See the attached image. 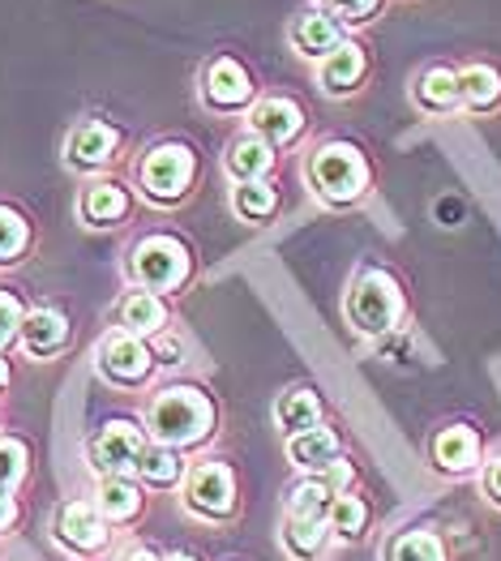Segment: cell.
Here are the masks:
<instances>
[{"instance_id": "cell-1", "label": "cell", "mask_w": 501, "mask_h": 561, "mask_svg": "<svg viewBox=\"0 0 501 561\" xmlns=\"http://www.w3.org/2000/svg\"><path fill=\"white\" fill-rule=\"evenodd\" d=\"M215 399L202 386H168L159 390V399L146 408V428L150 442L172 446V450H193L202 442H210L215 433Z\"/></svg>"}, {"instance_id": "cell-2", "label": "cell", "mask_w": 501, "mask_h": 561, "mask_svg": "<svg viewBox=\"0 0 501 561\" xmlns=\"http://www.w3.org/2000/svg\"><path fill=\"white\" fill-rule=\"evenodd\" d=\"M305 176L326 206L343 210V206H356L373 185V172H368V159L352 146V141H321L318 150L309 154L305 163Z\"/></svg>"}, {"instance_id": "cell-3", "label": "cell", "mask_w": 501, "mask_h": 561, "mask_svg": "<svg viewBox=\"0 0 501 561\" xmlns=\"http://www.w3.org/2000/svg\"><path fill=\"white\" fill-rule=\"evenodd\" d=\"M343 313H348V322L361 330L365 339H382V334H395V330L403 327L408 300H403V287H399V279L390 271L368 266L348 287Z\"/></svg>"}, {"instance_id": "cell-4", "label": "cell", "mask_w": 501, "mask_h": 561, "mask_svg": "<svg viewBox=\"0 0 501 561\" xmlns=\"http://www.w3.org/2000/svg\"><path fill=\"white\" fill-rule=\"evenodd\" d=\"M197 176V154L184 141H159L137 163V185L155 206H177Z\"/></svg>"}, {"instance_id": "cell-5", "label": "cell", "mask_w": 501, "mask_h": 561, "mask_svg": "<svg viewBox=\"0 0 501 561\" xmlns=\"http://www.w3.org/2000/svg\"><path fill=\"white\" fill-rule=\"evenodd\" d=\"M129 271L146 291H181L193 275V257L177 236H146L129 257Z\"/></svg>"}, {"instance_id": "cell-6", "label": "cell", "mask_w": 501, "mask_h": 561, "mask_svg": "<svg viewBox=\"0 0 501 561\" xmlns=\"http://www.w3.org/2000/svg\"><path fill=\"white\" fill-rule=\"evenodd\" d=\"M184 506L197 518H210V523L231 518L236 515V471L219 459L193 463L184 471Z\"/></svg>"}, {"instance_id": "cell-7", "label": "cell", "mask_w": 501, "mask_h": 561, "mask_svg": "<svg viewBox=\"0 0 501 561\" xmlns=\"http://www.w3.org/2000/svg\"><path fill=\"white\" fill-rule=\"evenodd\" d=\"M150 369H155V352L137 334L116 330V334H107L99 343V374L107 377L112 386H141L150 377Z\"/></svg>"}, {"instance_id": "cell-8", "label": "cell", "mask_w": 501, "mask_h": 561, "mask_svg": "<svg viewBox=\"0 0 501 561\" xmlns=\"http://www.w3.org/2000/svg\"><path fill=\"white\" fill-rule=\"evenodd\" d=\"M253 78L236 56H215L202 73V99L210 112H240L253 107Z\"/></svg>"}, {"instance_id": "cell-9", "label": "cell", "mask_w": 501, "mask_h": 561, "mask_svg": "<svg viewBox=\"0 0 501 561\" xmlns=\"http://www.w3.org/2000/svg\"><path fill=\"white\" fill-rule=\"evenodd\" d=\"M141 450H146V437H141V428L134 421L103 424V433L91 442V459L103 476H129V471H137Z\"/></svg>"}, {"instance_id": "cell-10", "label": "cell", "mask_w": 501, "mask_h": 561, "mask_svg": "<svg viewBox=\"0 0 501 561\" xmlns=\"http://www.w3.org/2000/svg\"><path fill=\"white\" fill-rule=\"evenodd\" d=\"M249 134L266 141V146H292V141L305 134V107L292 103V99H258L249 107Z\"/></svg>"}, {"instance_id": "cell-11", "label": "cell", "mask_w": 501, "mask_h": 561, "mask_svg": "<svg viewBox=\"0 0 501 561\" xmlns=\"http://www.w3.org/2000/svg\"><path fill=\"white\" fill-rule=\"evenodd\" d=\"M56 540L73 553H99L107 545V518L94 502H65L56 515Z\"/></svg>"}, {"instance_id": "cell-12", "label": "cell", "mask_w": 501, "mask_h": 561, "mask_svg": "<svg viewBox=\"0 0 501 561\" xmlns=\"http://www.w3.org/2000/svg\"><path fill=\"white\" fill-rule=\"evenodd\" d=\"M116 146H121V134H116L112 125L87 121V125H78V129L69 134L65 159H69V168H78V172H94V168H107V163L116 159Z\"/></svg>"}, {"instance_id": "cell-13", "label": "cell", "mask_w": 501, "mask_h": 561, "mask_svg": "<svg viewBox=\"0 0 501 561\" xmlns=\"http://www.w3.org/2000/svg\"><path fill=\"white\" fill-rule=\"evenodd\" d=\"M480 459H485V442L471 424H451L433 437V463L446 476H467L480 468Z\"/></svg>"}, {"instance_id": "cell-14", "label": "cell", "mask_w": 501, "mask_h": 561, "mask_svg": "<svg viewBox=\"0 0 501 561\" xmlns=\"http://www.w3.org/2000/svg\"><path fill=\"white\" fill-rule=\"evenodd\" d=\"M365 73H368V51L361 44H352V39H343V44L321 60L318 82L326 94H352V91H361Z\"/></svg>"}, {"instance_id": "cell-15", "label": "cell", "mask_w": 501, "mask_h": 561, "mask_svg": "<svg viewBox=\"0 0 501 561\" xmlns=\"http://www.w3.org/2000/svg\"><path fill=\"white\" fill-rule=\"evenodd\" d=\"M292 44L309 60H326L334 47L343 44V22L334 13H326V9H309V13H300L292 22Z\"/></svg>"}, {"instance_id": "cell-16", "label": "cell", "mask_w": 501, "mask_h": 561, "mask_svg": "<svg viewBox=\"0 0 501 561\" xmlns=\"http://www.w3.org/2000/svg\"><path fill=\"white\" fill-rule=\"evenodd\" d=\"M411 99H415V107H420V112H429V116H451V112L463 107L458 73L455 69H446V65H429V69L415 78Z\"/></svg>"}, {"instance_id": "cell-17", "label": "cell", "mask_w": 501, "mask_h": 561, "mask_svg": "<svg viewBox=\"0 0 501 561\" xmlns=\"http://www.w3.org/2000/svg\"><path fill=\"white\" fill-rule=\"evenodd\" d=\"M116 327L137 339H150V334H163L168 330V305L155 296V291H129L121 305H116Z\"/></svg>"}, {"instance_id": "cell-18", "label": "cell", "mask_w": 501, "mask_h": 561, "mask_svg": "<svg viewBox=\"0 0 501 561\" xmlns=\"http://www.w3.org/2000/svg\"><path fill=\"white\" fill-rule=\"evenodd\" d=\"M339 450H343V442H339V433L334 428H309V433H296V437H287V459L296 463L300 471H309V476H318L326 471L334 459H339Z\"/></svg>"}, {"instance_id": "cell-19", "label": "cell", "mask_w": 501, "mask_h": 561, "mask_svg": "<svg viewBox=\"0 0 501 561\" xmlns=\"http://www.w3.org/2000/svg\"><path fill=\"white\" fill-rule=\"evenodd\" d=\"M274 424L283 437H296V433H309L321 424V399L309 390V386H292L278 394L274 403Z\"/></svg>"}, {"instance_id": "cell-20", "label": "cell", "mask_w": 501, "mask_h": 561, "mask_svg": "<svg viewBox=\"0 0 501 561\" xmlns=\"http://www.w3.org/2000/svg\"><path fill=\"white\" fill-rule=\"evenodd\" d=\"M22 343L31 356H56L69 343V322L56 309H35L22 318Z\"/></svg>"}, {"instance_id": "cell-21", "label": "cell", "mask_w": 501, "mask_h": 561, "mask_svg": "<svg viewBox=\"0 0 501 561\" xmlns=\"http://www.w3.org/2000/svg\"><path fill=\"white\" fill-rule=\"evenodd\" d=\"M458 94H463L467 112L489 116L501 107V73L493 65H467V69H458Z\"/></svg>"}, {"instance_id": "cell-22", "label": "cell", "mask_w": 501, "mask_h": 561, "mask_svg": "<svg viewBox=\"0 0 501 561\" xmlns=\"http://www.w3.org/2000/svg\"><path fill=\"white\" fill-rule=\"evenodd\" d=\"M271 168H274V146H266L258 134H244V138L231 141L228 172L236 176V185H244V181H266Z\"/></svg>"}, {"instance_id": "cell-23", "label": "cell", "mask_w": 501, "mask_h": 561, "mask_svg": "<svg viewBox=\"0 0 501 561\" xmlns=\"http://www.w3.org/2000/svg\"><path fill=\"white\" fill-rule=\"evenodd\" d=\"M283 553L296 561H318L330 545L326 518H283Z\"/></svg>"}, {"instance_id": "cell-24", "label": "cell", "mask_w": 501, "mask_h": 561, "mask_svg": "<svg viewBox=\"0 0 501 561\" xmlns=\"http://www.w3.org/2000/svg\"><path fill=\"white\" fill-rule=\"evenodd\" d=\"M94 506H99V515L112 518V523H129V518L141 515V489L129 476H103L99 493H94Z\"/></svg>"}, {"instance_id": "cell-25", "label": "cell", "mask_w": 501, "mask_h": 561, "mask_svg": "<svg viewBox=\"0 0 501 561\" xmlns=\"http://www.w3.org/2000/svg\"><path fill=\"white\" fill-rule=\"evenodd\" d=\"M129 215V193L116 181H103V185H91L82 193V219L91 228H112Z\"/></svg>"}, {"instance_id": "cell-26", "label": "cell", "mask_w": 501, "mask_h": 561, "mask_svg": "<svg viewBox=\"0 0 501 561\" xmlns=\"http://www.w3.org/2000/svg\"><path fill=\"white\" fill-rule=\"evenodd\" d=\"M184 471H189V463L181 459V450L159 446V442H150L141 450V459H137V476L150 489H177V484H184Z\"/></svg>"}, {"instance_id": "cell-27", "label": "cell", "mask_w": 501, "mask_h": 561, "mask_svg": "<svg viewBox=\"0 0 501 561\" xmlns=\"http://www.w3.org/2000/svg\"><path fill=\"white\" fill-rule=\"evenodd\" d=\"M382 561H451V558H446V545H442L437 531L411 527V531H399V536L386 540Z\"/></svg>"}, {"instance_id": "cell-28", "label": "cell", "mask_w": 501, "mask_h": 561, "mask_svg": "<svg viewBox=\"0 0 501 561\" xmlns=\"http://www.w3.org/2000/svg\"><path fill=\"white\" fill-rule=\"evenodd\" d=\"M231 210L244 224H271L278 215V188L271 181H244L231 188Z\"/></svg>"}, {"instance_id": "cell-29", "label": "cell", "mask_w": 501, "mask_h": 561, "mask_svg": "<svg viewBox=\"0 0 501 561\" xmlns=\"http://www.w3.org/2000/svg\"><path fill=\"white\" fill-rule=\"evenodd\" d=\"M326 527H330L339 540H361V536H365V527H368L365 497H356V493L334 497V502H330V511H326Z\"/></svg>"}, {"instance_id": "cell-30", "label": "cell", "mask_w": 501, "mask_h": 561, "mask_svg": "<svg viewBox=\"0 0 501 561\" xmlns=\"http://www.w3.org/2000/svg\"><path fill=\"white\" fill-rule=\"evenodd\" d=\"M330 502H334V493L321 484L318 476H305L287 489V518H326Z\"/></svg>"}, {"instance_id": "cell-31", "label": "cell", "mask_w": 501, "mask_h": 561, "mask_svg": "<svg viewBox=\"0 0 501 561\" xmlns=\"http://www.w3.org/2000/svg\"><path fill=\"white\" fill-rule=\"evenodd\" d=\"M26 244H31V228H26V219H22L18 210L0 206V266L18 262V257L26 253Z\"/></svg>"}, {"instance_id": "cell-32", "label": "cell", "mask_w": 501, "mask_h": 561, "mask_svg": "<svg viewBox=\"0 0 501 561\" xmlns=\"http://www.w3.org/2000/svg\"><path fill=\"white\" fill-rule=\"evenodd\" d=\"M326 13H334L343 26H361V22H373L382 13L386 0H321Z\"/></svg>"}, {"instance_id": "cell-33", "label": "cell", "mask_w": 501, "mask_h": 561, "mask_svg": "<svg viewBox=\"0 0 501 561\" xmlns=\"http://www.w3.org/2000/svg\"><path fill=\"white\" fill-rule=\"evenodd\" d=\"M26 476V446L13 437H0V489L9 493Z\"/></svg>"}, {"instance_id": "cell-34", "label": "cell", "mask_w": 501, "mask_h": 561, "mask_svg": "<svg viewBox=\"0 0 501 561\" xmlns=\"http://www.w3.org/2000/svg\"><path fill=\"white\" fill-rule=\"evenodd\" d=\"M22 305H18V296H9V291H0V347H9L18 334H22Z\"/></svg>"}, {"instance_id": "cell-35", "label": "cell", "mask_w": 501, "mask_h": 561, "mask_svg": "<svg viewBox=\"0 0 501 561\" xmlns=\"http://www.w3.org/2000/svg\"><path fill=\"white\" fill-rule=\"evenodd\" d=\"M318 480L326 484V489H330V493H334V497H343V493H352V484H356V468H352V463L339 455L330 468L318 471Z\"/></svg>"}, {"instance_id": "cell-36", "label": "cell", "mask_w": 501, "mask_h": 561, "mask_svg": "<svg viewBox=\"0 0 501 561\" xmlns=\"http://www.w3.org/2000/svg\"><path fill=\"white\" fill-rule=\"evenodd\" d=\"M480 484H485L489 502H493V506H501V455L485 463V471H480Z\"/></svg>"}, {"instance_id": "cell-37", "label": "cell", "mask_w": 501, "mask_h": 561, "mask_svg": "<svg viewBox=\"0 0 501 561\" xmlns=\"http://www.w3.org/2000/svg\"><path fill=\"white\" fill-rule=\"evenodd\" d=\"M155 365H181V343L177 339H163L155 347Z\"/></svg>"}, {"instance_id": "cell-38", "label": "cell", "mask_w": 501, "mask_h": 561, "mask_svg": "<svg viewBox=\"0 0 501 561\" xmlns=\"http://www.w3.org/2000/svg\"><path fill=\"white\" fill-rule=\"evenodd\" d=\"M13 515H18V506H13V497L0 489V527H9V523H13Z\"/></svg>"}, {"instance_id": "cell-39", "label": "cell", "mask_w": 501, "mask_h": 561, "mask_svg": "<svg viewBox=\"0 0 501 561\" xmlns=\"http://www.w3.org/2000/svg\"><path fill=\"white\" fill-rule=\"evenodd\" d=\"M129 561H159V558H155L150 549H134V553H129Z\"/></svg>"}, {"instance_id": "cell-40", "label": "cell", "mask_w": 501, "mask_h": 561, "mask_svg": "<svg viewBox=\"0 0 501 561\" xmlns=\"http://www.w3.org/2000/svg\"><path fill=\"white\" fill-rule=\"evenodd\" d=\"M4 386H9V360L0 356V390H4Z\"/></svg>"}, {"instance_id": "cell-41", "label": "cell", "mask_w": 501, "mask_h": 561, "mask_svg": "<svg viewBox=\"0 0 501 561\" xmlns=\"http://www.w3.org/2000/svg\"><path fill=\"white\" fill-rule=\"evenodd\" d=\"M159 561H197V558H189V553H172V558H159Z\"/></svg>"}]
</instances>
